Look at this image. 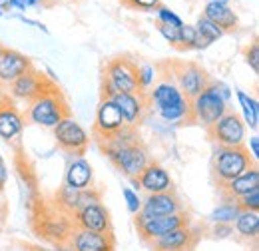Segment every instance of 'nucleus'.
Returning <instances> with one entry per match:
<instances>
[{
  "mask_svg": "<svg viewBox=\"0 0 259 251\" xmlns=\"http://www.w3.org/2000/svg\"><path fill=\"white\" fill-rule=\"evenodd\" d=\"M92 180H94L92 165L82 156L74 157L68 163L66 176H64V186H70V188L74 189H88L90 184H92Z\"/></svg>",
  "mask_w": 259,
  "mask_h": 251,
  "instance_id": "obj_20",
  "label": "nucleus"
},
{
  "mask_svg": "<svg viewBox=\"0 0 259 251\" xmlns=\"http://www.w3.org/2000/svg\"><path fill=\"white\" fill-rule=\"evenodd\" d=\"M150 100L158 110V116L163 122H190V100L180 92L176 82L162 80L150 92Z\"/></svg>",
  "mask_w": 259,
  "mask_h": 251,
  "instance_id": "obj_1",
  "label": "nucleus"
},
{
  "mask_svg": "<svg viewBox=\"0 0 259 251\" xmlns=\"http://www.w3.org/2000/svg\"><path fill=\"white\" fill-rule=\"evenodd\" d=\"M22 128H24V120L18 114V110L8 104H2L0 106V138L6 142H12L22 134Z\"/></svg>",
  "mask_w": 259,
  "mask_h": 251,
  "instance_id": "obj_21",
  "label": "nucleus"
},
{
  "mask_svg": "<svg viewBox=\"0 0 259 251\" xmlns=\"http://www.w3.org/2000/svg\"><path fill=\"white\" fill-rule=\"evenodd\" d=\"M74 225L80 229H90L98 233H112V221L108 210L102 205V201L86 205L74 214Z\"/></svg>",
  "mask_w": 259,
  "mask_h": 251,
  "instance_id": "obj_13",
  "label": "nucleus"
},
{
  "mask_svg": "<svg viewBox=\"0 0 259 251\" xmlns=\"http://www.w3.org/2000/svg\"><path fill=\"white\" fill-rule=\"evenodd\" d=\"M124 126L126 124H124V120H122V114H120L118 106H116L110 98H104L96 110L94 134H96L100 140H104V138H110V136H114L116 132H120Z\"/></svg>",
  "mask_w": 259,
  "mask_h": 251,
  "instance_id": "obj_11",
  "label": "nucleus"
},
{
  "mask_svg": "<svg viewBox=\"0 0 259 251\" xmlns=\"http://www.w3.org/2000/svg\"><path fill=\"white\" fill-rule=\"evenodd\" d=\"M38 4V0H8V8H18V10H26Z\"/></svg>",
  "mask_w": 259,
  "mask_h": 251,
  "instance_id": "obj_38",
  "label": "nucleus"
},
{
  "mask_svg": "<svg viewBox=\"0 0 259 251\" xmlns=\"http://www.w3.org/2000/svg\"><path fill=\"white\" fill-rule=\"evenodd\" d=\"M138 189H144L148 193H163V191H174V182L167 174V170L160 163H148L144 172L134 178Z\"/></svg>",
  "mask_w": 259,
  "mask_h": 251,
  "instance_id": "obj_14",
  "label": "nucleus"
},
{
  "mask_svg": "<svg viewBox=\"0 0 259 251\" xmlns=\"http://www.w3.org/2000/svg\"><path fill=\"white\" fill-rule=\"evenodd\" d=\"M2 16H6V8H4V6H0V18H2Z\"/></svg>",
  "mask_w": 259,
  "mask_h": 251,
  "instance_id": "obj_43",
  "label": "nucleus"
},
{
  "mask_svg": "<svg viewBox=\"0 0 259 251\" xmlns=\"http://www.w3.org/2000/svg\"><path fill=\"white\" fill-rule=\"evenodd\" d=\"M122 195L126 199V205H128V212L132 216H138L140 210H142V197L138 195V191L132 188H124L122 189Z\"/></svg>",
  "mask_w": 259,
  "mask_h": 251,
  "instance_id": "obj_32",
  "label": "nucleus"
},
{
  "mask_svg": "<svg viewBox=\"0 0 259 251\" xmlns=\"http://www.w3.org/2000/svg\"><path fill=\"white\" fill-rule=\"evenodd\" d=\"M42 231H44V237H48V239H52V241L62 243V241H68V239H70V235H72V231H74V229L70 227V223H68V221L46 220L44 227H42Z\"/></svg>",
  "mask_w": 259,
  "mask_h": 251,
  "instance_id": "obj_27",
  "label": "nucleus"
},
{
  "mask_svg": "<svg viewBox=\"0 0 259 251\" xmlns=\"http://www.w3.org/2000/svg\"><path fill=\"white\" fill-rule=\"evenodd\" d=\"M18 20H22L24 24H28V26H34V28H38V30L42 32H48V28L42 24V22H36V20H30V18H26V16H18Z\"/></svg>",
  "mask_w": 259,
  "mask_h": 251,
  "instance_id": "obj_40",
  "label": "nucleus"
},
{
  "mask_svg": "<svg viewBox=\"0 0 259 251\" xmlns=\"http://www.w3.org/2000/svg\"><path fill=\"white\" fill-rule=\"evenodd\" d=\"M66 116H68V106L64 98L52 86H48L38 98H34L28 108V120L42 128H54Z\"/></svg>",
  "mask_w": 259,
  "mask_h": 251,
  "instance_id": "obj_4",
  "label": "nucleus"
},
{
  "mask_svg": "<svg viewBox=\"0 0 259 251\" xmlns=\"http://www.w3.org/2000/svg\"><path fill=\"white\" fill-rule=\"evenodd\" d=\"M136 74H138V88H140V92L142 90H148L154 82H156V68L154 66H150V64H140L138 66V70H136Z\"/></svg>",
  "mask_w": 259,
  "mask_h": 251,
  "instance_id": "obj_30",
  "label": "nucleus"
},
{
  "mask_svg": "<svg viewBox=\"0 0 259 251\" xmlns=\"http://www.w3.org/2000/svg\"><path fill=\"white\" fill-rule=\"evenodd\" d=\"M176 86L180 88V92L186 96L188 100H194L197 94H201L207 84L209 78L205 74V70H201L197 64H180L176 68Z\"/></svg>",
  "mask_w": 259,
  "mask_h": 251,
  "instance_id": "obj_9",
  "label": "nucleus"
},
{
  "mask_svg": "<svg viewBox=\"0 0 259 251\" xmlns=\"http://www.w3.org/2000/svg\"><path fill=\"white\" fill-rule=\"evenodd\" d=\"M245 62L249 64V68L253 70V74L259 72V46L257 42H253L247 50H245Z\"/></svg>",
  "mask_w": 259,
  "mask_h": 251,
  "instance_id": "obj_35",
  "label": "nucleus"
},
{
  "mask_svg": "<svg viewBox=\"0 0 259 251\" xmlns=\"http://www.w3.org/2000/svg\"><path fill=\"white\" fill-rule=\"evenodd\" d=\"M54 138H56V144L60 150L74 154V156H82L90 144L88 132L70 116L62 118L54 126Z\"/></svg>",
  "mask_w": 259,
  "mask_h": 251,
  "instance_id": "obj_6",
  "label": "nucleus"
},
{
  "mask_svg": "<svg viewBox=\"0 0 259 251\" xmlns=\"http://www.w3.org/2000/svg\"><path fill=\"white\" fill-rule=\"evenodd\" d=\"M30 68H32L30 58H26L24 54L16 50H4L0 54V82L12 84L16 78H20Z\"/></svg>",
  "mask_w": 259,
  "mask_h": 251,
  "instance_id": "obj_17",
  "label": "nucleus"
},
{
  "mask_svg": "<svg viewBox=\"0 0 259 251\" xmlns=\"http://www.w3.org/2000/svg\"><path fill=\"white\" fill-rule=\"evenodd\" d=\"M0 6H4V8H8V0H0Z\"/></svg>",
  "mask_w": 259,
  "mask_h": 251,
  "instance_id": "obj_44",
  "label": "nucleus"
},
{
  "mask_svg": "<svg viewBox=\"0 0 259 251\" xmlns=\"http://www.w3.org/2000/svg\"><path fill=\"white\" fill-rule=\"evenodd\" d=\"M188 216L184 212L180 214H174V216H165V218H152V220H142V218H136V227H138V233L142 235V239L146 241H152L156 237H160L163 233L171 231V229H178V227H184L188 225Z\"/></svg>",
  "mask_w": 259,
  "mask_h": 251,
  "instance_id": "obj_10",
  "label": "nucleus"
},
{
  "mask_svg": "<svg viewBox=\"0 0 259 251\" xmlns=\"http://www.w3.org/2000/svg\"><path fill=\"white\" fill-rule=\"evenodd\" d=\"M178 50H197V32L192 24L180 26V38H178Z\"/></svg>",
  "mask_w": 259,
  "mask_h": 251,
  "instance_id": "obj_29",
  "label": "nucleus"
},
{
  "mask_svg": "<svg viewBox=\"0 0 259 251\" xmlns=\"http://www.w3.org/2000/svg\"><path fill=\"white\" fill-rule=\"evenodd\" d=\"M110 100L118 106L124 124L130 126V128L138 126V122L144 116V110H146V102H144L142 92H136V94H116L112 96Z\"/></svg>",
  "mask_w": 259,
  "mask_h": 251,
  "instance_id": "obj_18",
  "label": "nucleus"
},
{
  "mask_svg": "<svg viewBox=\"0 0 259 251\" xmlns=\"http://www.w3.org/2000/svg\"><path fill=\"white\" fill-rule=\"evenodd\" d=\"M194 28H195V32H197V50L207 48L209 44H213L215 40L224 38V34H226L220 26H215V24H213L211 20H207L205 16H199V18H197Z\"/></svg>",
  "mask_w": 259,
  "mask_h": 251,
  "instance_id": "obj_24",
  "label": "nucleus"
},
{
  "mask_svg": "<svg viewBox=\"0 0 259 251\" xmlns=\"http://www.w3.org/2000/svg\"><path fill=\"white\" fill-rule=\"evenodd\" d=\"M253 163V159L249 157V152L245 146L239 148H220L213 157V174L218 178V182L224 186L227 182L235 180L237 176H241L245 170H249Z\"/></svg>",
  "mask_w": 259,
  "mask_h": 251,
  "instance_id": "obj_5",
  "label": "nucleus"
},
{
  "mask_svg": "<svg viewBox=\"0 0 259 251\" xmlns=\"http://www.w3.org/2000/svg\"><path fill=\"white\" fill-rule=\"evenodd\" d=\"M237 102H239V106H241V114H243V124L245 128L249 126L253 132H257L259 128V102L253 98V96H249L247 92H243V90H237Z\"/></svg>",
  "mask_w": 259,
  "mask_h": 251,
  "instance_id": "obj_25",
  "label": "nucleus"
},
{
  "mask_svg": "<svg viewBox=\"0 0 259 251\" xmlns=\"http://www.w3.org/2000/svg\"><path fill=\"white\" fill-rule=\"evenodd\" d=\"M241 207L235 199H226L224 203H220L211 214H209V221L211 223H226V225H233L235 218L239 216Z\"/></svg>",
  "mask_w": 259,
  "mask_h": 251,
  "instance_id": "obj_26",
  "label": "nucleus"
},
{
  "mask_svg": "<svg viewBox=\"0 0 259 251\" xmlns=\"http://www.w3.org/2000/svg\"><path fill=\"white\" fill-rule=\"evenodd\" d=\"M182 203L174 191H163V193H148V197L142 201V210L136 218L142 220H152V218H165L180 214Z\"/></svg>",
  "mask_w": 259,
  "mask_h": 251,
  "instance_id": "obj_8",
  "label": "nucleus"
},
{
  "mask_svg": "<svg viewBox=\"0 0 259 251\" xmlns=\"http://www.w3.org/2000/svg\"><path fill=\"white\" fill-rule=\"evenodd\" d=\"M38 2H42V4H46V2H48V0H38Z\"/></svg>",
  "mask_w": 259,
  "mask_h": 251,
  "instance_id": "obj_45",
  "label": "nucleus"
},
{
  "mask_svg": "<svg viewBox=\"0 0 259 251\" xmlns=\"http://www.w3.org/2000/svg\"><path fill=\"white\" fill-rule=\"evenodd\" d=\"M247 152H251V159H253V163H255V161H257L259 159V138L257 136H251V138H249V150H247Z\"/></svg>",
  "mask_w": 259,
  "mask_h": 251,
  "instance_id": "obj_39",
  "label": "nucleus"
},
{
  "mask_svg": "<svg viewBox=\"0 0 259 251\" xmlns=\"http://www.w3.org/2000/svg\"><path fill=\"white\" fill-rule=\"evenodd\" d=\"M80 191L82 189H74L70 186H64L58 193V205L66 210L68 214H76L80 210Z\"/></svg>",
  "mask_w": 259,
  "mask_h": 251,
  "instance_id": "obj_28",
  "label": "nucleus"
},
{
  "mask_svg": "<svg viewBox=\"0 0 259 251\" xmlns=\"http://www.w3.org/2000/svg\"><path fill=\"white\" fill-rule=\"evenodd\" d=\"M237 203H239V207L245 210V212H259V188L251 189L247 195L239 197Z\"/></svg>",
  "mask_w": 259,
  "mask_h": 251,
  "instance_id": "obj_33",
  "label": "nucleus"
},
{
  "mask_svg": "<svg viewBox=\"0 0 259 251\" xmlns=\"http://www.w3.org/2000/svg\"><path fill=\"white\" fill-rule=\"evenodd\" d=\"M227 104L229 102H226L224 96L220 94L215 82H209L201 94L190 100V122L209 130L227 112Z\"/></svg>",
  "mask_w": 259,
  "mask_h": 251,
  "instance_id": "obj_2",
  "label": "nucleus"
},
{
  "mask_svg": "<svg viewBox=\"0 0 259 251\" xmlns=\"http://www.w3.org/2000/svg\"><path fill=\"white\" fill-rule=\"evenodd\" d=\"M156 18H158V24H165V26H174V28H180L184 24V20L174 12L169 10L167 6H158L156 8Z\"/></svg>",
  "mask_w": 259,
  "mask_h": 251,
  "instance_id": "obj_31",
  "label": "nucleus"
},
{
  "mask_svg": "<svg viewBox=\"0 0 259 251\" xmlns=\"http://www.w3.org/2000/svg\"><path fill=\"white\" fill-rule=\"evenodd\" d=\"M213 237H220V239H226L229 235H233V227L226 225V223H213Z\"/></svg>",
  "mask_w": 259,
  "mask_h": 251,
  "instance_id": "obj_37",
  "label": "nucleus"
},
{
  "mask_svg": "<svg viewBox=\"0 0 259 251\" xmlns=\"http://www.w3.org/2000/svg\"><path fill=\"white\" fill-rule=\"evenodd\" d=\"M207 2H213V4H229V0H207Z\"/></svg>",
  "mask_w": 259,
  "mask_h": 251,
  "instance_id": "obj_42",
  "label": "nucleus"
},
{
  "mask_svg": "<svg viewBox=\"0 0 259 251\" xmlns=\"http://www.w3.org/2000/svg\"><path fill=\"white\" fill-rule=\"evenodd\" d=\"M130 10H156L160 0H120Z\"/></svg>",
  "mask_w": 259,
  "mask_h": 251,
  "instance_id": "obj_34",
  "label": "nucleus"
},
{
  "mask_svg": "<svg viewBox=\"0 0 259 251\" xmlns=\"http://www.w3.org/2000/svg\"><path fill=\"white\" fill-rule=\"evenodd\" d=\"M207 20H211L215 26H220L224 32H231L237 28V14L227 4H213L207 2L203 8V14Z\"/></svg>",
  "mask_w": 259,
  "mask_h": 251,
  "instance_id": "obj_22",
  "label": "nucleus"
},
{
  "mask_svg": "<svg viewBox=\"0 0 259 251\" xmlns=\"http://www.w3.org/2000/svg\"><path fill=\"white\" fill-rule=\"evenodd\" d=\"M231 227H235V233L239 237H243V239H257L259 214L257 212H245V210H241Z\"/></svg>",
  "mask_w": 259,
  "mask_h": 251,
  "instance_id": "obj_23",
  "label": "nucleus"
},
{
  "mask_svg": "<svg viewBox=\"0 0 259 251\" xmlns=\"http://www.w3.org/2000/svg\"><path fill=\"white\" fill-rule=\"evenodd\" d=\"M68 247L72 251H114V237L112 233H98L76 227L68 239Z\"/></svg>",
  "mask_w": 259,
  "mask_h": 251,
  "instance_id": "obj_12",
  "label": "nucleus"
},
{
  "mask_svg": "<svg viewBox=\"0 0 259 251\" xmlns=\"http://www.w3.org/2000/svg\"><path fill=\"white\" fill-rule=\"evenodd\" d=\"M0 159H2V157H0Z\"/></svg>",
  "mask_w": 259,
  "mask_h": 251,
  "instance_id": "obj_46",
  "label": "nucleus"
},
{
  "mask_svg": "<svg viewBox=\"0 0 259 251\" xmlns=\"http://www.w3.org/2000/svg\"><path fill=\"white\" fill-rule=\"evenodd\" d=\"M46 88H48V84H46L44 76L30 68L28 72H24L20 78H16L10 84V96L16 98V100L32 102L34 98H38Z\"/></svg>",
  "mask_w": 259,
  "mask_h": 251,
  "instance_id": "obj_15",
  "label": "nucleus"
},
{
  "mask_svg": "<svg viewBox=\"0 0 259 251\" xmlns=\"http://www.w3.org/2000/svg\"><path fill=\"white\" fill-rule=\"evenodd\" d=\"M224 188V195L226 199H239L243 195H247L251 189L259 188V170L257 165H251L249 170H245L241 176H237L235 180L227 182L222 186Z\"/></svg>",
  "mask_w": 259,
  "mask_h": 251,
  "instance_id": "obj_19",
  "label": "nucleus"
},
{
  "mask_svg": "<svg viewBox=\"0 0 259 251\" xmlns=\"http://www.w3.org/2000/svg\"><path fill=\"white\" fill-rule=\"evenodd\" d=\"M245 124L241 120V116H237L235 112H229L226 114L211 126L207 132L209 136L222 146V148H239L243 146L245 142Z\"/></svg>",
  "mask_w": 259,
  "mask_h": 251,
  "instance_id": "obj_7",
  "label": "nucleus"
},
{
  "mask_svg": "<svg viewBox=\"0 0 259 251\" xmlns=\"http://www.w3.org/2000/svg\"><path fill=\"white\" fill-rule=\"evenodd\" d=\"M6 180H8V172H6V165H4V161L0 159V189L4 188Z\"/></svg>",
  "mask_w": 259,
  "mask_h": 251,
  "instance_id": "obj_41",
  "label": "nucleus"
},
{
  "mask_svg": "<svg viewBox=\"0 0 259 251\" xmlns=\"http://www.w3.org/2000/svg\"><path fill=\"white\" fill-rule=\"evenodd\" d=\"M150 243H152L154 251H192L195 243V235L188 225H184V227L171 229L160 237L152 239Z\"/></svg>",
  "mask_w": 259,
  "mask_h": 251,
  "instance_id": "obj_16",
  "label": "nucleus"
},
{
  "mask_svg": "<svg viewBox=\"0 0 259 251\" xmlns=\"http://www.w3.org/2000/svg\"><path fill=\"white\" fill-rule=\"evenodd\" d=\"M158 30L163 36L165 42H169V46H178V38H180V28H174V26H165V24H158Z\"/></svg>",
  "mask_w": 259,
  "mask_h": 251,
  "instance_id": "obj_36",
  "label": "nucleus"
},
{
  "mask_svg": "<svg viewBox=\"0 0 259 251\" xmlns=\"http://www.w3.org/2000/svg\"><path fill=\"white\" fill-rule=\"evenodd\" d=\"M136 70H138V64H134L130 58L110 60L104 70V98L140 92Z\"/></svg>",
  "mask_w": 259,
  "mask_h": 251,
  "instance_id": "obj_3",
  "label": "nucleus"
}]
</instances>
